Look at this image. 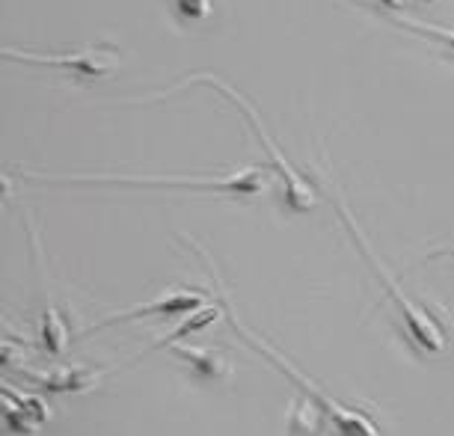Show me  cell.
Masks as SVG:
<instances>
[{
	"instance_id": "obj_10",
	"label": "cell",
	"mask_w": 454,
	"mask_h": 436,
	"mask_svg": "<svg viewBox=\"0 0 454 436\" xmlns=\"http://www.w3.org/2000/svg\"><path fill=\"white\" fill-rule=\"evenodd\" d=\"M395 27L401 30H407V33H416V36H425V39H431L436 42V45H442L445 51H451L454 54V27H440V24H427V21H410V19H398V15H392L389 19Z\"/></svg>"
},
{
	"instance_id": "obj_13",
	"label": "cell",
	"mask_w": 454,
	"mask_h": 436,
	"mask_svg": "<svg viewBox=\"0 0 454 436\" xmlns=\"http://www.w3.org/2000/svg\"><path fill=\"white\" fill-rule=\"evenodd\" d=\"M374 4H383V6H392V10H395V6H401L404 0H374Z\"/></svg>"
},
{
	"instance_id": "obj_4",
	"label": "cell",
	"mask_w": 454,
	"mask_h": 436,
	"mask_svg": "<svg viewBox=\"0 0 454 436\" xmlns=\"http://www.w3.org/2000/svg\"><path fill=\"white\" fill-rule=\"evenodd\" d=\"M223 306H226V312H229V323H232V327H235V332H238V336H241V339L247 341V345H253L255 350H259L262 356H268L270 362L277 365V369H279L282 374H286L288 380H294L300 389H306V392H309L312 404L318 407L321 413L330 418V424L336 427L339 433H348V436H377V433H380V427H377V422H372V418H368L365 413H359V409H350V407H345V404H341V401L330 398L327 392L315 386V383H312L309 378H303V374H300V371L294 369V365L288 362L286 356H279L277 350H273L270 345H264L262 339H255L253 332L247 330L244 323L235 318V315H232V309H229V303H223Z\"/></svg>"
},
{
	"instance_id": "obj_11",
	"label": "cell",
	"mask_w": 454,
	"mask_h": 436,
	"mask_svg": "<svg viewBox=\"0 0 454 436\" xmlns=\"http://www.w3.org/2000/svg\"><path fill=\"white\" fill-rule=\"evenodd\" d=\"M176 10L182 19L200 21L205 15H211V0H176Z\"/></svg>"
},
{
	"instance_id": "obj_5",
	"label": "cell",
	"mask_w": 454,
	"mask_h": 436,
	"mask_svg": "<svg viewBox=\"0 0 454 436\" xmlns=\"http://www.w3.org/2000/svg\"><path fill=\"white\" fill-rule=\"evenodd\" d=\"M4 59H21L30 66H48L57 72H66L83 83L105 81L119 72V48L116 45H90L68 54H36V51L21 48H4Z\"/></svg>"
},
{
	"instance_id": "obj_9",
	"label": "cell",
	"mask_w": 454,
	"mask_h": 436,
	"mask_svg": "<svg viewBox=\"0 0 454 436\" xmlns=\"http://www.w3.org/2000/svg\"><path fill=\"white\" fill-rule=\"evenodd\" d=\"M176 356H182L191 369L200 374L202 380H226L232 378V365L223 359L217 350L208 347H187V345H176Z\"/></svg>"
},
{
	"instance_id": "obj_12",
	"label": "cell",
	"mask_w": 454,
	"mask_h": 436,
	"mask_svg": "<svg viewBox=\"0 0 454 436\" xmlns=\"http://www.w3.org/2000/svg\"><path fill=\"white\" fill-rule=\"evenodd\" d=\"M442 255H454V246H442V250H434L425 255V261H434V259H442Z\"/></svg>"
},
{
	"instance_id": "obj_6",
	"label": "cell",
	"mask_w": 454,
	"mask_h": 436,
	"mask_svg": "<svg viewBox=\"0 0 454 436\" xmlns=\"http://www.w3.org/2000/svg\"><path fill=\"white\" fill-rule=\"evenodd\" d=\"M202 306H208V297L202 294V291H169V294L158 297V300L152 303H143V306H134V309H125L119 315H110V318L92 323L87 330V336L98 330H107L114 327V323H122V321H134V318H152V315H193L196 309H202Z\"/></svg>"
},
{
	"instance_id": "obj_8",
	"label": "cell",
	"mask_w": 454,
	"mask_h": 436,
	"mask_svg": "<svg viewBox=\"0 0 454 436\" xmlns=\"http://www.w3.org/2000/svg\"><path fill=\"white\" fill-rule=\"evenodd\" d=\"M24 378L42 383V386L51 389V392H87V389L98 386V380L105 378V371H101V369H78V365H68V369H57V371H48V374L24 371Z\"/></svg>"
},
{
	"instance_id": "obj_2",
	"label": "cell",
	"mask_w": 454,
	"mask_h": 436,
	"mask_svg": "<svg viewBox=\"0 0 454 436\" xmlns=\"http://www.w3.org/2000/svg\"><path fill=\"white\" fill-rule=\"evenodd\" d=\"M193 83H208V87H214L217 92H223L232 105L241 107V113L250 119V125H253V131L259 134V140H262V149L268 152V158L273 160V167L282 173V182H286V205L291 211H297V214H303V211H312L315 208V202H318V193H315V187L306 182L303 175L297 173V167L291 164V160L282 155V149L277 143L270 140V134L264 131V125H262V116H259V110H255L250 101H247V96H241L235 87H229L226 81H220L217 74H205V72H196V74H187V78L182 81H176L173 87H167V90H160V92H152V96H145L140 101H160V98H169L173 92L178 90H184V87H193Z\"/></svg>"
},
{
	"instance_id": "obj_1",
	"label": "cell",
	"mask_w": 454,
	"mask_h": 436,
	"mask_svg": "<svg viewBox=\"0 0 454 436\" xmlns=\"http://www.w3.org/2000/svg\"><path fill=\"white\" fill-rule=\"evenodd\" d=\"M336 208H339V214H341V223L348 226L350 237H354L356 246H359V253H363V259L368 261V268L374 270V276L380 279V285H383V288H387V294H389L392 306H395V312L401 315V327H404L407 339L413 341V345H416L419 350H422V354H431V356L442 354V350L449 347V336H445L442 323L436 321L434 315L425 309V306H419V303L413 300V297H407L404 291H401L398 282L392 279V273H389L387 268H383V261L372 253V246H368L365 235H363V229H359V226H356V220L350 217L348 205H345V199H341L339 193H336Z\"/></svg>"
},
{
	"instance_id": "obj_7",
	"label": "cell",
	"mask_w": 454,
	"mask_h": 436,
	"mask_svg": "<svg viewBox=\"0 0 454 436\" xmlns=\"http://www.w3.org/2000/svg\"><path fill=\"white\" fill-rule=\"evenodd\" d=\"M0 398H4V427L6 431L33 433L48 418L45 401H39V398L15 395L10 386L0 389Z\"/></svg>"
},
{
	"instance_id": "obj_3",
	"label": "cell",
	"mask_w": 454,
	"mask_h": 436,
	"mask_svg": "<svg viewBox=\"0 0 454 436\" xmlns=\"http://www.w3.org/2000/svg\"><path fill=\"white\" fill-rule=\"evenodd\" d=\"M27 178L39 182H68V184H164V187H193V191H217V193H238L253 196L264 191V169L262 167H244L229 175H42V173H24Z\"/></svg>"
}]
</instances>
